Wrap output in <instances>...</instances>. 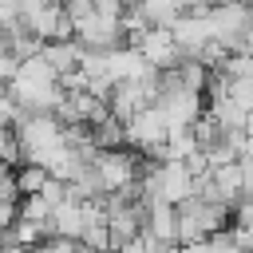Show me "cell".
I'll use <instances>...</instances> for the list:
<instances>
[{"mask_svg": "<svg viewBox=\"0 0 253 253\" xmlns=\"http://www.w3.org/2000/svg\"><path fill=\"white\" fill-rule=\"evenodd\" d=\"M166 134H170V119L162 115V107H142L126 123V146L142 154H158L166 146Z\"/></svg>", "mask_w": 253, "mask_h": 253, "instance_id": "obj_1", "label": "cell"}, {"mask_svg": "<svg viewBox=\"0 0 253 253\" xmlns=\"http://www.w3.org/2000/svg\"><path fill=\"white\" fill-rule=\"evenodd\" d=\"M75 40L87 51H115V47H123L126 32H123V20L103 16V12H91V16L75 20Z\"/></svg>", "mask_w": 253, "mask_h": 253, "instance_id": "obj_2", "label": "cell"}, {"mask_svg": "<svg viewBox=\"0 0 253 253\" xmlns=\"http://www.w3.org/2000/svg\"><path fill=\"white\" fill-rule=\"evenodd\" d=\"M154 67H162V71H170V67H178L182 59H186V51H182V43L174 40V28H150L138 43H134Z\"/></svg>", "mask_w": 253, "mask_h": 253, "instance_id": "obj_3", "label": "cell"}, {"mask_svg": "<svg viewBox=\"0 0 253 253\" xmlns=\"http://www.w3.org/2000/svg\"><path fill=\"white\" fill-rule=\"evenodd\" d=\"M174 40L182 43V51H186V55H198V51L213 40L210 12H190V16H178V20H174Z\"/></svg>", "mask_w": 253, "mask_h": 253, "instance_id": "obj_4", "label": "cell"}, {"mask_svg": "<svg viewBox=\"0 0 253 253\" xmlns=\"http://www.w3.org/2000/svg\"><path fill=\"white\" fill-rule=\"evenodd\" d=\"M83 229H87V206L83 202L71 198L63 206H55V213L47 221V237H71V241H79Z\"/></svg>", "mask_w": 253, "mask_h": 253, "instance_id": "obj_5", "label": "cell"}, {"mask_svg": "<svg viewBox=\"0 0 253 253\" xmlns=\"http://www.w3.org/2000/svg\"><path fill=\"white\" fill-rule=\"evenodd\" d=\"M210 174H213L217 198H221V202H229V206H237V202H241V194H245V170H241V158H237V162L210 166Z\"/></svg>", "mask_w": 253, "mask_h": 253, "instance_id": "obj_6", "label": "cell"}, {"mask_svg": "<svg viewBox=\"0 0 253 253\" xmlns=\"http://www.w3.org/2000/svg\"><path fill=\"white\" fill-rule=\"evenodd\" d=\"M47 178H51V170H47V166H40V162H20V166H16L20 194H40V190L47 186Z\"/></svg>", "mask_w": 253, "mask_h": 253, "instance_id": "obj_7", "label": "cell"}, {"mask_svg": "<svg viewBox=\"0 0 253 253\" xmlns=\"http://www.w3.org/2000/svg\"><path fill=\"white\" fill-rule=\"evenodd\" d=\"M51 213H55V206H51L43 194H24V198H20V217H32V221H40V225L47 229Z\"/></svg>", "mask_w": 253, "mask_h": 253, "instance_id": "obj_8", "label": "cell"}, {"mask_svg": "<svg viewBox=\"0 0 253 253\" xmlns=\"http://www.w3.org/2000/svg\"><path fill=\"white\" fill-rule=\"evenodd\" d=\"M20 182H16V170L8 162H0V202H20Z\"/></svg>", "mask_w": 253, "mask_h": 253, "instance_id": "obj_9", "label": "cell"}, {"mask_svg": "<svg viewBox=\"0 0 253 253\" xmlns=\"http://www.w3.org/2000/svg\"><path fill=\"white\" fill-rule=\"evenodd\" d=\"M16 119H20V103H16V99L4 91V95H0V130H8Z\"/></svg>", "mask_w": 253, "mask_h": 253, "instance_id": "obj_10", "label": "cell"}, {"mask_svg": "<svg viewBox=\"0 0 253 253\" xmlns=\"http://www.w3.org/2000/svg\"><path fill=\"white\" fill-rule=\"evenodd\" d=\"M115 253H146V241H142V237H134V241H126L123 249H115Z\"/></svg>", "mask_w": 253, "mask_h": 253, "instance_id": "obj_11", "label": "cell"}, {"mask_svg": "<svg viewBox=\"0 0 253 253\" xmlns=\"http://www.w3.org/2000/svg\"><path fill=\"white\" fill-rule=\"evenodd\" d=\"M79 253H115V249H95V245H83L79 241Z\"/></svg>", "mask_w": 253, "mask_h": 253, "instance_id": "obj_12", "label": "cell"}, {"mask_svg": "<svg viewBox=\"0 0 253 253\" xmlns=\"http://www.w3.org/2000/svg\"><path fill=\"white\" fill-rule=\"evenodd\" d=\"M4 253H32L28 245H4Z\"/></svg>", "mask_w": 253, "mask_h": 253, "instance_id": "obj_13", "label": "cell"}, {"mask_svg": "<svg viewBox=\"0 0 253 253\" xmlns=\"http://www.w3.org/2000/svg\"><path fill=\"white\" fill-rule=\"evenodd\" d=\"M245 79H253V59H249V75H245Z\"/></svg>", "mask_w": 253, "mask_h": 253, "instance_id": "obj_14", "label": "cell"}]
</instances>
